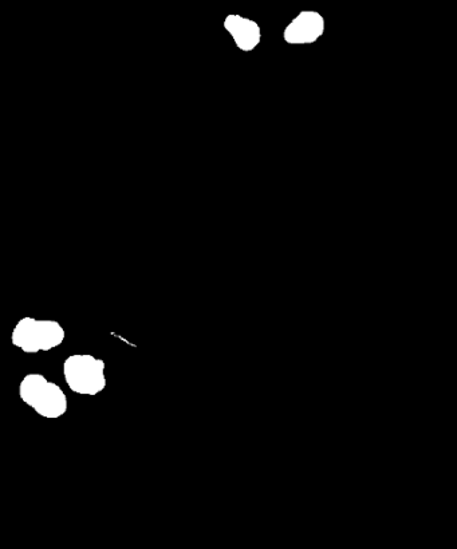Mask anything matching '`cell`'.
Returning a JSON list of instances; mask_svg holds the SVG:
<instances>
[{
    "instance_id": "1",
    "label": "cell",
    "mask_w": 457,
    "mask_h": 549,
    "mask_svg": "<svg viewBox=\"0 0 457 549\" xmlns=\"http://www.w3.org/2000/svg\"><path fill=\"white\" fill-rule=\"evenodd\" d=\"M19 397L47 420H58L68 413V397L57 383L50 382L42 374H27L19 383Z\"/></svg>"
},
{
    "instance_id": "2",
    "label": "cell",
    "mask_w": 457,
    "mask_h": 549,
    "mask_svg": "<svg viewBox=\"0 0 457 549\" xmlns=\"http://www.w3.org/2000/svg\"><path fill=\"white\" fill-rule=\"evenodd\" d=\"M65 341V329L50 319L22 318L14 327L11 343L26 354L46 353Z\"/></svg>"
},
{
    "instance_id": "3",
    "label": "cell",
    "mask_w": 457,
    "mask_h": 549,
    "mask_svg": "<svg viewBox=\"0 0 457 549\" xmlns=\"http://www.w3.org/2000/svg\"><path fill=\"white\" fill-rule=\"evenodd\" d=\"M105 361L92 354H73L63 362V377L73 393L94 397L106 387Z\"/></svg>"
},
{
    "instance_id": "4",
    "label": "cell",
    "mask_w": 457,
    "mask_h": 549,
    "mask_svg": "<svg viewBox=\"0 0 457 549\" xmlns=\"http://www.w3.org/2000/svg\"><path fill=\"white\" fill-rule=\"evenodd\" d=\"M325 33V18L318 11H301L286 26L283 39L289 45H311Z\"/></svg>"
},
{
    "instance_id": "5",
    "label": "cell",
    "mask_w": 457,
    "mask_h": 549,
    "mask_svg": "<svg viewBox=\"0 0 457 549\" xmlns=\"http://www.w3.org/2000/svg\"><path fill=\"white\" fill-rule=\"evenodd\" d=\"M223 27L231 35L235 46L244 53H251L262 42V29L254 19L230 14L224 19Z\"/></svg>"
}]
</instances>
